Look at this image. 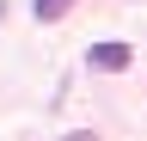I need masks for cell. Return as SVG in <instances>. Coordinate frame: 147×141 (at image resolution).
Masks as SVG:
<instances>
[{"instance_id": "obj_1", "label": "cell", "mask_w": 147, "mask_h": 141, "mask_svg": "<svg viewBox=\"0 0 147 141\" xmlns=\"http://www.w3.org/2000/svg\"><path fill=\"white\" fill-rule=\"evenodd\" d=\"M129 61H135L129 43H117V37H110V43H92V67H98V74H123Z\"/></svg>"}, {"instance_id": "obj_2", "label": "cell", "mask_w": 147, "mask_h": 141, "mask_svg": "<svg viewBox=\"0 0 147 141\" xmlns=\"http://www.w3.org/2000/svg\"><path fill=\"white\" fill-rule=\"evenodd\" d=\"M67 6H74V0H31L37 25H55V19H67Z\"/></svg>"}, {"instance_id": "obj_3", "label": "cell", "mask_w": 147, "mask_h": 141, "mask_svg": "<svg viewBox=\"0 0 147 141\" xmlns=\"http://www.w3.org/2000/svg\"><path fill=\"white\" fill-rule=\"evenodd\" d=\"M55 141H98V129H74V135H55Z\"/></svg>"}]
</instances>
